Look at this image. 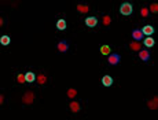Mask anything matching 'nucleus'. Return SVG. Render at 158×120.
<instances>
[{
    "mask_svg": "<svg viewBox=\"0 0 158 120\" xmlns=\"http://www.w3.org/2000/svg\"><path fill=\"white\" fill-rule=\"evenodd\" d=\"M17 79L18 81L21 83H23L26 80L25 76L22 74H21L18 76Z\"/></svg>",
    "mask_w": 158,
    "mask_h": 120,
    "instance_id": "21",
    "label": "nucleus"
},
{
    "mask_svg": "<svg viewBox=\"0 0 158 120\" xmlns=\"http://www.w3.org/2000/svg\"><path fill=\"white\" fill-rule=\"evenodd\" d=\"M70 108L71 110L74 112H76L80 109V106L78 103L73 102L70 104Z\"/></svg>",
    "mask_w": 158,
    "mask_h": 120,
    "instance_id": "18",
    "label": "nucleus"
},
{
    "mask_svg": "<svg viewBox=\"0 0 158 120\" xmlns=\"http://www.w3.org/2000/svg\"><path fill=\"white\" fill-rule=\"evenodd\" d=\"M33 99V95L31 92H28L25 94L23 97L24 102L27 104L31 103Z\"/></svg>",
    "mask_w": 158,
    "mask_h": 120,
    "instance_id": "11",
    "label": "nucleus"
},
{
    "mask_svg": "<svg viewBox=\"0 0 158 120\" xmlns=\"http://www.w3.org/2000/svg\"><path fill=\"white\" fill-rule=\"evenodd\" d=\"M150 11L153 13H158V3H153L150 7Z\"/></svg>",
    "mask_w": 158,
    "mask_h": 120,
    "instance_id": "17",
    "label": "nucleus"
},
{
    "mask_svg": "<svg viewBox=\"0 0 158 120\" xmlns=\"http://www.w3.org/2000/svg\"><path fill=\"white\" fill-rule=\"evenodd\" d=\"M149 14V11L147 8H143L141 11V14L143 17H146Z\"/></svg>",
    "mask_w": 158,
    "mask_h": 120,
    "instance_id": "19",
    "label": "nucleus"
},
{
    "mask_svg": "<svg viewBox=\"0 0 158 120\" xmlns=\"http://www.w3.org/2000/svg\"><path fill=\"white\" fill-rule=\"evenodd\" d=\"M69 45L65 40H63L60 42L58 45L59 50L62 52H66L68 50Z\"/></svg>",
    "mask_w": 158,
    "mask_h": 120,
    "instance_id": "9",
    "label": "nucleus"
},
{
    "mask_svg": "<svg viewBox=\"0 0 158 120\" xmlns=\"http://www.w3.org/2000/svg\"><path fill=\"white\" fill-rule=\"evenodd\" d=\"M139 58L143 61L147 62L150 57V54L149 51L147 49H144L142 50L139 53Z\"/></svg>",
    "mask_w": 158,
    "mask_h": 120,
    "instance_id": "7",
    "label": "nucleus"
},
{
    "mask_svg": "<svg viewBox=\"0 0 158 120\" xmlns=\"http://www.w3.org/2000/svg\"><path fill=\"white\" fill-rule=\"evenodd\" d=\"M119 11V13L122 15L129 16L133 13V7L132 5L128 2H124L120 5Z\"/></svg>",
    "mask_w": 158,
    "mask_h": 120,
    "instance_id": "1",
    "label": "nucleus"
},
{
    "mask_svg": "<svg viewBox=\"0 0 158 120\" xmlns=\"http://www.w3.org/2000/svg\"><path fill=\"white\" fill-rule=\"evenodd\" d=\"M25 80L29 82H32L35 79V75L32 72H28L25 76Z\"/></svg>",
    "mask_w": 158,
    "mask_h": 120,
    "instance_id": "15",
    "label": "nucleus"
},
{
    "mask_svg": "<svg viewBox=\"0 0 158 120\" xmlns=\"http://www.w3.org/2000/svg\"><path fill=\"white\" fill-rule=\"evenodd\" d=\"M46 80V77L43 75H40L38 77V81L40 84H44Z\"/></svg>",
    "mask_w": 158,
    "mask_h": 120,
    "instance_id": "20",
    "label": "nucleus"
},
{
    "mask_svg": "<svg viewBox=\"0 0 158 120\" xmlns=\"http://www.w3.org/2000/svg\"><path fill=\"white\" fill-rule=\"evenodd\" d=\"M143 44L147 47L149 48L153 47L155 44V40L151 36H147L143 41Z\"/></svg>",
    "mask_w": 158,
    "mask_h": 120,
    "instance_id": "8",
    "label": "nucleus"
},
{
    "mask_svg": "<svg viewBox=\"0 0 158 120\" xmlns=\"http://www.w3.org/2000/svg\"><path fill=\"white\" fill-rule=\"evenodd\" d=\"M10 37L6 35L2 36L0 39V42L3 45H8L10 43Z\"/></svg>",
    "mask_w": 158,
    "mask_h": 120,
    "instance_id": "13",
    "label": "nucleus"
},
{
    "mask_svg": "<svg viewBox=\"0 0 158 120\" xmlns=\"http://www.w3.org/2000/svg\"><path fill=\"white\" fill-rule=\"evenodd\" d=\"M102 83L104 87L109 88L114 83L113 78L109 75H105L101 79Z\"/></svg>",
    "mask_w": 158,
    "mask_h": 120,
    "instance_id": "5",
    "label": "nucleus"
},
{
    "mask_svg": "<svg viewBox=\"0 0 158 120\" xmlns=\"http://www.w3.org/2000/svg\"><path fill=\"white\" fill-rule=\"evenodd\" d=\"M78 10L82 12H86L88 10L87 7L85 6H78Z\"/></svg>",
    "mask_w": 158,
    "mask_h": 120,
    "instance_id": "23",
    "label": "nucleus"
},
{
    "mask_svg": "<svg viewBox=\"0 0 158 120\" xmlns=\"http://www.w3.org/2000/svg\"><path fill=\"white\" fill-rule=\"evenodd\" d=\"M85 25L90 28H94L98 24V20L97 18L94 16H88L85 18L84 20Z\"/></svg>",
    "mask_w": 158,
    "mask_h": 120,
    "instance_id": "3",
    "label": "nucleus"
},
{
    "mask_svg": "<svg viewBox=\"0 0 158 120\" xmlns=\"http://www.w3.org/2000/svg\"><path fill=\"white\" fill-rule=\"evenodd\" d=\"M121 59V55L118 53H113L109 55L108 58V61L110 65L116 66L119 63Z\"/></svg>",
    "mask_w": 158,
    "mask_h": 120,
    "instance_id": "2",
    "label": "nucleus"
},
{
    "mask_svg": "<svg viewBox=\"0 0 158 120\" xmlns=\"http://www.w3.org/2000/svg\"><path fill=\"white\" fill-rule=\"evenodd\" d=\"M99 50L101 54L104 56H107L110 55L112 51L110 46L106 44L102 45L100 47Z\"/></svg>",
    "mask_w": 158,
    "mask_h": 120,
    "instance_id": "10",
    "label": "nucleus"
},
{
    "mask_svg": "<svg viewBox=\"0 0 158 120\" xmlns=\"http://www.w3.org/2000/svg\"><path fill=\"white\" fill-rule=\"evenodd\" d=\"M130 46L131 48L135 51H139L141 48V44L137 42H133L131 43Z\"/></svg>",
    "mask_w": 158,
    "mask_h": 120,
    "instance_id": "16",
    "label": "nucleus"
},
{
    "mask_svg": "<svg viewBox=\"0 0 158 120\" xmlns=\"http://www.w3.org/2000/svg\"><path fill=\"white\" fill-rule=\"evenodd\" d=\"M149 107L152 109H156L158 107V98H155L149 103Z\"/></svg>",
    "mask_w": 158,
    "mask_h": 120,
    "instance_id": "14",
    "label": "nucleus"
},
{
    "mask_svg": "<svg viewBox=\"0 0 158 120\" xmlns=\"http://www.w3.org/2000/svg\"><path fill=\"white\" fill-rule=\"evenodd\" d=\"M110 17L106 16L104 17V22L105 24H108L110 23Z\"/></svg>",
    "mask_w": 158,
    "mask_h": 120,
    "instance_id": "24",
    "label": "nucleus"
},
{
    "mask_svg": "<svg viewBox=\"0 0 158 120\" xmlns=\"http://www.w3.org/2000/svg\"><path fill=\"white\" fill-rule=\"evenodd\" d=\"M131 36L134 40L138 42L143 39L144 35L141 30L136 29L133 30L131 33Z\"/></svg>",
    "mask_w": 158,
    "mask_h": 120,
    "instance_id": "6",
    "label": "nucleus"
},
{
    "mask_svg": "<svg viewBox=\"0 0 158 120\" xmlns=\"http://www.w3.org/2000/svg\"><path fill=\"white\" fill-rule=\"evenodd\" d=\"M76 94V92L73 89L69 90L68 92V95L71 98H73Z\"/></svg>",
    "mask_w": 158,
    "mask_h": 120,
    "instance_id": "22",
    "label": "nucleus"
},
{
    "mask_svg": "<svg viewBox=\"0 0 158 120\" xmlns=\"http://www.w3.org/2000/svg\"><path fill=\"white\" fill-rule=\"evenodd\" d=\"M141 30L144 35L148 36H152L155 32V28L149 24L144 26Z\"/></svg>",
    "mask_w": 158,
    "mask_h": 120,
    "instance_id": "4",
    "label": "nucleus"
},
{
    "mask_svg": "<svg viewBox=\"0 0 158 120\" xmlns=\"http://www.w3.org/2000/svg\"><path fill=\"white\" fill-rule=\"evenodd\" d=\"M56 26L57 28L61 30L65 29L67 27L66 21L63 18L59 19L56 23Z\"/></svg>",
    "mask_w": 158,
    "mask_h": 120,
    "instance_id": "12",
    "label": "nucleus"
}]
</instances>
